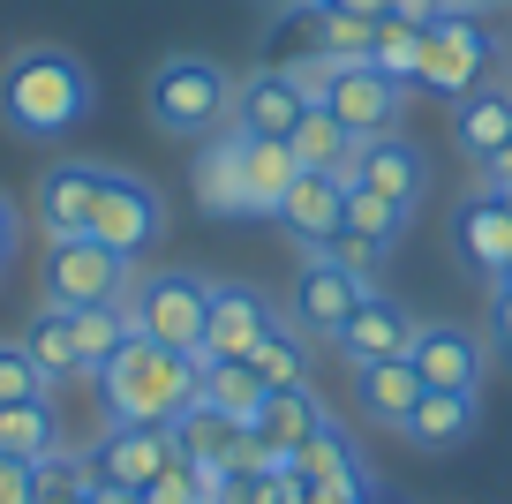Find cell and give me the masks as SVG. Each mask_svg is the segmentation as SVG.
I'll return each instance as SVG.
<instances>
[{"instance_id":"1","label":"cell","mask_w":512,"mask_h":504,"mask_svg":"<svg viewBox=\"0 0 512 504\" xmlns=\"http://www.w3.org/2000/svg\"><path fill=\"white\" fill-rule=\"evenodd\" d=\"M91 106H98V83L68 46H23L0 68V121L16 128L23 143L76 136V128L91 121Z\"/></svg>"},{"instance_id":"2","label":"cell","mask_w":512,"mask_h":504,"mask_svg":"<svg viewBox=\"0 0 512 504\" xmlns=\"http://www.w3.org/2000/svg\"><path fill=\"white\" fill-rule=\"evenodd\" d=\"M91 384H98V414H106V422L174 429L181 414L204 399V354H174V347H159V339L136 331Z\"/></svg>"},{"instance_id":"3","label":"cell","mask_w":512,"mask_h":504,"mask_svg":"<svg viewBox=\"0 0 512 504\" xmlns=\"http://www.w3.org/2000/svg\"><path fill=\"white\" fill-rule=\"evenodd\" d=\"M151 121L166 128V136H219V121L234 113V76H226L219 61H204V53H174V61L151 68Z\"/></svg>"},{"instance_id":"4","label":"cell","mask_w":512,"mask_h":504,"mask_svg":"<svg viewBox=\"0 0 512 504\" xmlns=\"http://www.w3.org/2000/svg\"><path fill=\"white\" fill-rule=\"evenodd\" d=\"M302 83L347 136H384L407 113V83L369 68V61H302Z\"/></svg>"},{"instance_id":"5","label":"cell","mask_w":512,"mask_h":504,"mask_svg":"<svg viewBox=\"0 0 512 504\" xmlns=\"http://www.w3.org/2000/svg\"><path fill=\"white\" fill-rule=\"evenodd\" d=\"M204 316H211V279H196V271H151L128 286V324L174 354H204Z\"/></svg>"},{"instance_id":"6","label":"cell","mask_w":512,"mask_h":504,"mask_svg":"<svg viewBox=\"0 0 512 504\" xmlns=\"http://www.w3.org/2000/svg\"><path fill=\"white\" fill-rule=\"evenodd\" d=\"M490 61H497V38L482 31L475 16H437V23H422L415 91H437V98H467L475 83H490Z\"/></svg>"},{"instance_id":"7","label":"cell","mask_w":512,"mask_h":504,"mask_svg":"<svg viewBox=\"0 0 512 504\" xmlns=\"http://www.w3.org/2000/svg\"><path fill=\"white\" fill-rule=\"evenodd\" d=\"M128 256H113L106 241L76 234V241H53L46 249V271H38V294L53 309H98V301H128Z\"/></svg>"},{"instance_id":"8","label":"cell","mask_w":512,"mask_h":504,"mask_svg":"<svg viewBox=\"0 0 512 504\" xmlns=\"http://www.w3.org/2000/svg\"><path fill=\"white\" fill-rule=\"evenodd\" d=\"M159 234H166L159 189H151L144 174H113V166H106V181H98V211H91V241H106L113 256H128V264H136Z\"/></svg>"},{"instance_id":"9","label":"cell","mask_w":512,"mask_h":504,"mask_svg":"<svg viewBox=\"0 0 512 504\" xmlns=\"http://www.w3.org/2000/svg\"><path fill=\"white\" fill-rule=\"evenodd\" d=\"M166 459H174V429L106 422L98 444L83 452V467H91V482H106V489H151L166 474Z\"/></svg>"},{"instance_id":"10","label":"cell","mask_w":512,"mask_h":504,"mask_svg":"<svg viewBox=\"0 0 512 504\" xmlns=\"http://www.w3.org/2000/svg\"><path fill=\"white\" fill-rule=\"evenodd\" d=\"M362 294H369L362 271H347L339 256L309 249V256H302V271H294V324L317 331V339H339V324L362 309Z\"/></svg>"},{"instance_id":"11","label":"cell","mask_w":512,"mask_h":504,"mask_svg":"<svg viewBox=\"0 0 512 504\" xmlns=\"http://www.w3.org/2000/svg\"><path fill=\"white\" fill-rule=\"evenodd\" d=\"M272 324H279V309L256 294V286L219 279L211 286V316H204V362H249Z\"/></svg>"},{"instance_id":"12","label":"cell","mask_w":512,"mask_h":504,"mask_svg":"<svg viewBox=\"0 0 512 504\" xmlns=\"http://www.w3.org/2000/svg\"><path fill=\"white\" fill-rule=\"evenodd\" d=\"M98 181H106V166H98V158H53L46 174H38V226H46V241L91 234Z\"/></svg>"},{"instance_id":"13","label":"cell","mask_w":512,"mask_h":504,"mask_svg":"<svg viewBox=\"0 0 512 504\" xmlns=\"http://www.w3.org/2000/svg\"><path fill=\"white\" fill-rule=\"evenodd\" d=\"M407 362H415L422 392H482L490 354H482V339L467 324H422L415 347H407Z\"/></svg>"},{"instance_id":"14","label":"cell","mask_w":512,"mask_h":504,"mask_svg":"<svg viewBox=\"0 0 512 504\" xmlns=\"http://www.w3.org/2000/svg\"><path fill=\"white\" fill-rule=\"evenodd\" d=\"M415 331H422V324H415V309H400L392 294H377V286H369L362 309L339 324L332 347H339V362H354V369H362V362H407Z\"/></svg>"},{"instance_id":"15","label":"cell","mask_w":512,"mask_h":504,"mask_svg":"<svg viewBox=\"0 0 512 504\" xmlns=\"http://www.w3.org/2000/svg\"><path fill=\"white\" fill-rule=\"evenodd\" d=\"M302 113H309L302 68H249L234 83V128H249V136H287Z\"/></svg>"},{"instance_id":"16","label":"cell","mask_w":512,"mask_h":504,"mask_svg":"<svg viewBox=\"0 0 512 504\" xmlns=\"http://www.w3.org/2000/svg\"><path fill=\"white\" fill-rule=\"evenodd\" d=\"M354 181H362V189H377L384 204L415 211V204H422V181H430V158L415 151V136L384 128V136H362V151H354Z\"/></svg>"},{"instance_id":"17","label":"cell","mask_w":512,"mask_h":504,"mask_svg":"<svg viewBox=\"0 0 512 504\" xmlns=\"http://www.w3.org/2000/svg\"><path fill=\"white\" fill-rule=\"evenodd\" d=\"M452 241L475 271H490V286L512 271V196L505 189H475L460 211H452Z\"/></svg>"},{"instance_id":"18","label":"cell","mask_w":512,"mask_h":504,"mask_svg":"<svg viewBox=\"0 0 512 504\" xmlns=\"http://www.w3.org/2000/svg\"><path fill=\"white\" fill-rule=\"evenodd\" d=\"M324 422H332V414H324V399L309 392V384H287V392H264V399H256V414H249V437L264 444V452H272L279 467H287V459L302 452V444L317 437Z\"/></svg>"},{"instance_id":"19","label":"cell","mask_w":512,"mask_h":504,"mask_svg":"<svg viewBox=\"0 0 512 504\" xmlns=\"http://www.w3.org/2000/svg\"><path fill=\"white\" fill-rule=\"evenodd\" d=\"M272 219L287 226L302 249H332V241L347 234V181H332V174H294L287 204H279Z\"/></svg>"},{"instance_id":"20","label":"cell","mask_w":512,"mask_h":504,"mask_svg":"<svg viewBox=\"0 0 512 504\" xmlns=\"http://www.w3.org/2000/svg\"><path fill=\"white\" fill-rule=\"evenodd\" d=\"M452 143H460V158L490 166L512 143V83H475L467 98H452Z\"/></svg>"},{"instance_id":"21","label":"cell","mask_w":512,"mask_h":504,"mask_svg":"<svg viewBox=\"0 0 512 504\" xmlns=\"http://www.w3.org/2000/svg\"><path fill=\"white\" fill-rule=\"evenodd\" d=\"M196 204L211 219H249V189H241V128H219V136L196 143Z\"/></svg>"},{"instance_id":"22","label":"cell","mask_w":512,"mask_h":504,"mask_svg":"<svg viewBox=\"0 0 512 504\" xmlns=\"http://www.w3.org/2000/svg\"><path fill=\"white\" fill-rule=\"evenodd\" d=\"M287 151L302 174H332V181H354V151H362V136H347V128L332 121V113L309 98V113L287 128Z\"/></svg>"},{"instance_id":"23","label":"cell","mask_w":512,"mask_h":504,"mask_svg":"<svg viewBox=\"0 0 512 504\" xmlns=\"http://www.w3.org/2000/svg\"><path fill=\"white\" fill-rule=\"evenodd\" d=\"M294 151H287V136H249L241 128V189H249V219H272L279 204H287V189H294Z\"/></svg>"},{"instance_id":"24","label":"cell","mask_w":512,"mask_h":504,"mask_svg":"<svg viewBox=\"0 0 512 504\" xmlns=\"http://www.w3.org/2000/svg\"><path fill=\"white\" fill-rule=\"evenodd\" d=\"M241 444H249V422L226 414V407H211V399H196V407L174 422V452L196 459V467H234Z\"/></svg>"},{"instance_id":"25","label":"cell","mask_w":512,"mask_h":504,"mask_svg":"<svg viewBox=\"0 0 512 504\" xmlns=\"http://www.w3.org/2000/svg\"><path fill=\"white\" fill-rule=\"evenodd\" d=\"M415 399H422L415 362H362V369H354V407H362L369 422L400 429L407 414H415Z\"/></svg>"},{"instance_id":"26","label":"cell","mask_w":512,"mask_h":504,"mask_svg":"<svg viewBox=\"0 0 512 504\" xmlns=\"http://www.w3.org/2000/svg\"><path fill=\"white\" fill-rule=\"evenodd\" d=\"M475 392H422L415 399V414H407L400 422V437L407 444H422V452H452V444L467 437V429H475Z\"/></svg>"},{"instance_id":"27","label":"cell","mask_w":512,"mask_h":504,"mask_svg":"<svg viewBox=\"0 0 512 504\" xmlns=\"http://www.w3.org/2000/svg\"><path fill=\"white\" fill-rule=\"evenodd\" d=\"M0 452L31 459V467L61 452V414H53V399H16V407H0Z\"/></svg>"},{"instance_id":"28","label":"cell","mask_w":512,"mask_h":504,"mask_svg":"<svg viewBox=\"0 0 512 504\" xmlns=\"http://www.w3.org/2000/svg\"><path fill=\"white\" fill-rule=\"evenodd\" d=\"M23 347H31V362L46 369L53 384H68V377H83V354H76V316L68 309H38L31 324H23Z\"/></svg>"},{"instance_id":"29","label":"cell","mask_w":512,"mask_h":504,"mask_svg":"<svg viewBox=\"0 0 512 504\" xmlns=\"http://www.w3.org/2000/svg\"><path fill=\"white\" fill-rule=\"evenodd\" d=\"M76 316V354H83V377H98V369L113 362V354L136 339V324H128V301H98V309H68Z\"/></svg>"},{"instance_id":"30","label":"cell","mask_w":512,"mask_h":504,"mask_svg":"<svg viewBox=\"0 0 512 504\" xmlns=\"http://www.w3.org/2000/svg\"><path fill=\"white\" fill-rule=\"evenodd\" d=\"M287 474H294V482H347V474H362V452H354V437H347V429H332V422H324L317 437H309L302 452L287 459Z\"/></svg>"},{"instance_id":"31","label":"cell","mask_w":512,"mask_h":504,"mask_svg":"<svg viewBox=\"0 0 512 504\" xmlns=\"http://www.w3.org/2000/svg\"><path fill=\"white\" fill-rule=\"evenodd\" d=\"M415 53H422V23H415V16L384 8V16L369 23V68H384V76L415 83Z\"/></svg>"},{"instance_id":"32","label":"cell","mask_w":512,"mask_h":504,"mask_svg":"<svg viewBox=\"0 0 512 504\" xmlns=\"http://www.w3.org/2000/svg\"><path fill=\"white\" fill-rule=\"evenodd\" d=\"M249 369L264 377V392H287V384H309V354H302V339H294L287 324H272V331H264V347L249 354Z\"/></svg>"},{"instance_id":"33","label":"cell","mask_w":512,"mask_h":504,"mask_svg":"<svg viewBox=\"0 0 512 504\" xmlns=\"http://www.w3.org/2000/svg\"><path fill=\"white\" fill-rule=\"evenodd\" d=\"M400 226H407L400 204H384L377 189L347 181V234H362V241H377V249H392V241H400Z\"/></svg>"},{"instance_id":"34","label":"cell","mask_w":512,"mask_h":504,"mask_svg":"<svg viewBox=\"0 0 512 504\" xmlns=\"http://www.w3.org/2000/svg\"><path fill=\"white\" fill-rule=\"evenodd\" d=\"M204 399L249 422V414H256V399H264V377H256L249 362H204Z\"/></svg>"},{"instance_id":"35","label":"cell","mask_w":512,"mask_h":504,"mask_svg":"<svg viewBox=\"0 0 512 504\" xmlns=\"http://www.w3.org/2000/svg\"><path fill=\"white\" fill-rule=\"evenodd\" d=\"M53 377L31 362V347L23 339H0V407H16V399H46Z\"/></svg>"},{"instance_id":"36","label":"cell","mask_w":512,"mask_h":504,"mask_svg":"<svg viewBox=\"0 0 512 504\" xmlns=\"http://www.w3.org/2000/svg\"><path fill=\"white\" fill-rule=\"evenodd\" d=\"M279 474L287 467H219L211 474V504H279Z\"/></svg>"},{"instance_id":"37","label":"cell","mask_w":512,"mask_h":504,"mask_svg":"<svg viewBox=\"0 0 512 504\" xmlns=\"http://www.w3.org/2000/svg\"><path fill=\"white\" fill-rule=\"evenodd\" d=\"M211 474L219 467H196V459H166V474L144 489V504H211Z\"/></svg>"},{"instance_id":"38","label":"cell","mask_w":512,"mask_h":504,"mask_svg":"<svg viewBox=\"0 0 512 504\" xmlns=\"http://www.w3.org/2000/svg\"><path fill=\"white\" fill-rule=\"evenodd\" d=\"M324 256H339L347 271H362V279L377 286V264H384V249H377V241H362V234H339V241H332Z\"/></svg>"},{"instance_id":"39","label":"cell","mask_w":512,"mask_h":504,"mask_svg":"<svg viewBox=\"0 0 512 504\" xmlns=\"http://www.w3.org/2000/svg\"><path fill=\"white\" fill-rule=\"evenodd\" d=\"M0 504H38V474H31V459H8V452H0Z\"/></svg>"},{"instance_id":"40","label":"cell","mask_w":512,"mask_h":504,"mask_svg":"<svg viewBox=\"0 0 512 504\" xmlns=\"http://www.w3.org/2000/svg\"><path fill=\"white\" fill-rule=\"evenodd\" d=\"M400 16H415V23H437V16H475V0H392Z\"/></svg>"},{"instance_id":"41","label":"cell","mask_w":512,"mask_h":504,"mask_svg":"<svg viewBox=\"0 0 512 504\" xmlns=\"http://www.w3.org/2000/svg\"><path fill=\"white\" fill-rule=\"evenodd\" d=\"M362 474H347V482H309V504H362Z\"/></svg>"},{"instance_id":"42","label":"cell","mask_w":512,"mask_h":504,"mask_svg":"<svg viewBox=\"0 0 512 504\" xmlns=\"http://www.w3.org/2000/svg\"><path fill=\"white\" fill-rule=\"evenodd\" d=\"M490 316H497V347L512 354V271L497 279V294H490Z\"/></svg>"},{"instance_id":"43","label":"cell","mask_w":512,"mask_h":504,"mask_svg":"<svg viewBox=\"0 0 512 504\" xmlns=\"http://www.w3.org/2000/svg\"><path fill=\"white\" fill-rule=\"evenodd\" d=\"M16 234H23V211L8 204V189H0V271H8V256H16Z\"/></svg>"},{"instance_id":"44","label":"cell","mask_w":512,"mask_h":504,"mask_svg":"<svg viewBox=\"0 0 512 504\" xmlns=\"http://www.w3.org/2000/svg\"><path fill=\"white\" fill-rule=\"evenodd\" d=\"M482 174H490V189H512V143L490 158V166H482Z\"/></svg>"},{"instance_id":"45","label":"cell","mask_w":512,"mask_h":504,"mask_svg":"<svg viewBox=\"0 0 512 504\" xmlns=\"http://www.w3.org/2000/svg\"><path fill=\"white\" fill-rule=\"evenodd\" d=\"M91 504H144V489H106V482H91Z\"/></svg>"},{"instance_id":"46","label":"cell","mask_w":512,"mask_h":504,"mask_svg":"<svg viewBox=\"0 0 512 504\" xmlns=\"http://www.w3.org/2000/svg\"><path fill=\"white\" fill-rule=\"evenodd\" d=\"M317 8H347V16H384L392 0H317Z\"/></svg>"},{"instance_id":"47","label":"cell","mask_w":512,"mask_h":504,"mask_svg":"<svg viewBox=\"0 0 512 504\" xmlns=\"http://www.w3.org/2000/svg\"><path fill=\"white\" fill-rule=\"evenodd\" d=\"M53 504H91V489H83V497H53Z\"/></svg>"},{"instance_id":"48","label":"cell","mask_w":512,"mask_h":504,"mask_svg":"<svg viewBox=\"0 0 512 504\" xmlns=\"http://www.w3.org/2000/svg\"><path fill=\"white\" fill-rule=\"evenodd\" d=\"M362 504H392V497H377V489H362Z\"/></svg>"},{"instance_id":"49","label":"cell","mask_w":512,"mask_h":504,"mask_svg":"<svg viewBox=\"0 0 512 504\" xmlns=\"http://www.w3.org/2000/svg\"><path fill=\"white\" fill-rule=\"evenodd\" d=\"M505 196H512V189H505Z\"/></svg>"}]
</instances>
